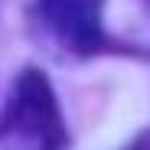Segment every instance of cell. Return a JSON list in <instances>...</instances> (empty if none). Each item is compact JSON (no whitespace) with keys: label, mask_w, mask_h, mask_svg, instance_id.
I'll return each instance as SVG.
<instances>
[{"label":"cell","mask_w":150,"mask_h":150,"mask_svg":"<svg viewBox=\"0 0 150 150\" xmlns=\"http://www.w3.org/2000/svg\"><path fill=\"white\" fill-rule=\"evenodd\" d=\"M0 144L7 150H62L65 127L56 95L39 69H26L16 79L13 98L0 117Z\"/></svg>","instance_id":"1"},{"label":"cell","mask_w":150,"mask_h":150,"mask_svg":"<svg viewBox=\"0 0 150 150\" xmlns=\"http://www.w3.org/2000/svg\"><path fill=\"white\" fill-rule=\"evenodd\" d=\"M101 7L105 0H39L49 30L75 52H95L101 46Z\"/></svg>","instance_id":"2"}]
</instances>
